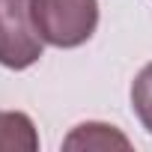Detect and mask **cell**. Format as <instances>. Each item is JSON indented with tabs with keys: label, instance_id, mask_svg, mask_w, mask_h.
Instances as JSON below:
<instances>
[{
	"label": "cell",
	"instance_id": "3957f363",
	"mask_svg": "<svg viewBox=\"0 0 152 152\" xmlns=\"http://www.w3.org/2000/svg\"><path fill=\"white\" fill-rule=\"evenodd\" d=\"M113 146L128 149L131 140L116 125H104V122H81L63 140V149H113Z\"/></svg>",
	"mask_w": 152,
	"mask_h": 152
},
{
	"label": "cell",
	"instance_id": "7a4b0ae2",
	"mask_svg": "<svg viewBox=\"0 0 152 152\" xmlns=\"http://www.w3.org/2000/svg\"><path fill=\"white\" fill-rule=\"evenodd\" d=\"M42 36L30 15V0H0V66L30 69L42 57Z\"/></svg>",
	"mask_w": 152,
	"mask_h": 152
},
{
	"label": "cell",
	"instance_id": "5b68a950",
	"mask_svg": "<svg viewBox=\"0 0 152 152\" xmlns=\"http://www.w3.org/2000/svg\"><path fill=\"white\" fill-rule=\"evenodd\" d=\"M131 107L140 119V125L152 134V63H146L131 84Z\"/></svg>",
	"mask_w": 152,
	"mask_h": 152
},
{
	"label": "cell",
	"instance_id": "277c9868",
	"mask_svg": "<svg viewBox=\"0 0 152 152\" xmlns=\"http://www.w3.org/2000/svg\"><path fill=\"white\" fill-rule=\"evenodd\" d=\"M0 149H24V152L39 149V134L27 113L0 110Z\"/></svg>",
	"mask_w": 152,
	"mask_h": 152
},
{
	"label": "cell",
	"instance_id": "6da1fadb",
	"mask_svg": "<svg viewBox=\"0 0 152 152\" xmlns=\"http://www.w3.org/2000/svg\"><path fill=\"white\" fill-rule=\"evenodd\" d=\"M30 15L45 45L78 48L99 27V0H30Z\"/></svg>",
	"mask_w": 152,
	"mask_h": 152
}]
</instances>
